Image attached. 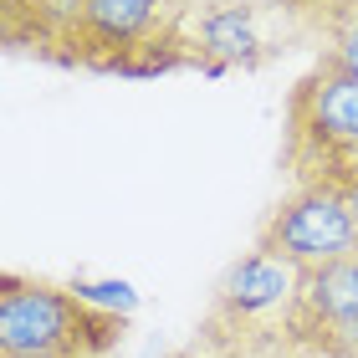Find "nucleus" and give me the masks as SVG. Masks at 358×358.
Wrapping results in <instances>:
<instances>
[{
	"label": "nucleus",
	"instance_id": "1",
	"mask_svg": "<svg viewBox=\"0 0 358 358\" xmlns=\"http://www.w3.org/2000/svg\"><path fill=\"white\" fill-rule=\"evenodd\" d=\"M15 52H46L97 72H169L194 52L189 0H6Z\"/></svg>",
	"mask_w": 358,
	"mask_h": 358
},
{
	"label": "nucleus",
	"instance_id": "2",
	"mask_svg": "<svg viewBox=\"0 0 358 358\" xmlns=\"http://www.w3.org/2000/svg\"><path fill=\"white\" fill-rule=\"evenodd\" d=\"M123 333V313L92 302L83 287L0 276V358H113Z\"/></svg>",
	"mask_w": 358,
	"mask_h": 358
},
{
	"label": "nucleus",
	"instance_id": "3",
	"mask_svg": "<svg viewBox=\"0 0 358 358\" xmlns=\"http://www.w3.org/2000/svg\"><path fill=\"white\" fill-rule=\"evenodd\" d=\"M282 164L292 185H358V77L333 57H317L287 92Z\"/></svg>",
	"mask_w": 358,
	"mask_h": 358
},
{
	"label": "nucleus",
	"instance_id": "4",
	"mask_svg": "<svg viewBox=\"0 0 358 358\" xmlns=\"http://www.w3.org/2000/svg\"><path fill=\"white\" fill-rule=\"evenodd\" d=\"M256 251H266L297 271H317V266L343 262V256H358V215H353L348 189L292 185L262 220Z\"/></svg>",
	"mask_w": 358,
	"mask_h": 358
},
{
	"label": "nucleus",
	"instance_id": "5",
	"mask_svg": "<svg viewBox=\"0 0 358 358\" xmlns=\"http://www.w3.org/2000/svg\"><path fill=\"white\" fill-rule=\"evenodd\" d=\"M282 338L307 358H358V256L302 271Z\"/></svg>",
	"mask_w": 358,
	"mask_h": 358
},
{
	"label": "nucleus",
	"instance_id": "6",
	"mask_svg": "<svg viewBox=\"0 0 358 358\" xmlns=\"http://www.w3.org/2000/svg\"><path fill=\"white\" fill-rule=\"evenodd\" d=\"M297 287H302V271L276 262L266 251H246L241 262L225 271V282L215 287V302H210V333L215 328H231V333H246L256 322H271L276 313H292L297 302Z\"/></svg>",
	"mask_w": 358,
	"mask_h": 358
},
{
	"label": "nucleus",
	"instance_id": "7",
	"mask_svg": "<svg viewBox=\"0 0 358 358\" xmlns=\"http://www.w3.org/2000/svg\"><path fill=\"white\" fill-rule=\"evenodd\" d=\"M194 52L210 67H256L266 62V31L256 0H210L194 10Z\"/></svg>",
	"mask_w": 358,
	"mask_h": 358
},
{
	"label": "nucleus",
	"instance_id": "8",
	"mask_svg": "<svg viewBox=\"0 0 358 358\" xmlns=\"http://www.w3.org/2000/svg\"><path fill=\"white\" fill-rule=\"evenodd\" d=\"M317 31H322V57H333L338 67L358 77V0H333Z\"/></svg>",
	"mask_w": 358,
	"mask_h": 358
},
{
	"label": "nucleus",
	"instance_id": "9",
	"mask_svg": "<svg viewBox=\"0 0 358 358\" xmlns=\"http://www.w3.org/2000/svg\"><path fill=\"white\" fill-rule=\"evenodd\" d=\"M266 6H276V10H287V15H313V21L322 26V15L333 10V0H266Z\"/></svg>",
	"mask_w": 358,
	"mask_h": 358
},
{
	"label": "nucleus",
	"instance_id": "10",
	"mask_svg": "<svg viewBox=\"0 0 358 358\" xmlns=\"http://www.w3.org/2000/svg\"><path fill=\"white\" fill-rule=\"evenodd\" d=\"M179 358H200V348H194V353H179Z\"/></svg>",
	"mask_w": 358,
	"mask_h": 358
}]
</instances>
